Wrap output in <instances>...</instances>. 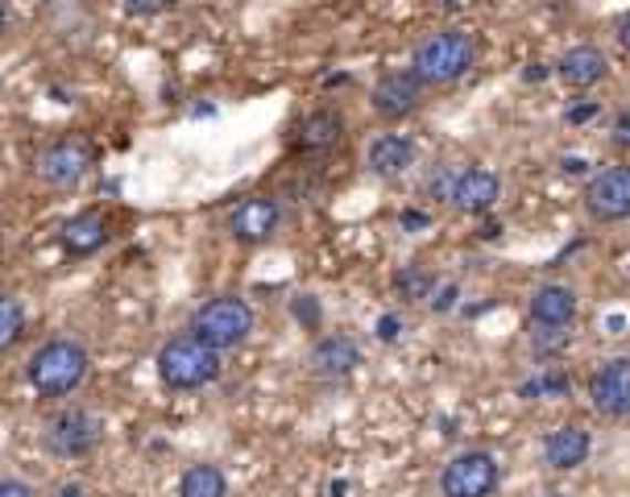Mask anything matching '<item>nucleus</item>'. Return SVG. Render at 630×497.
<instances>
[{"mask_svg":"<svg viewBox=\"0 0 630 497\" xmlns=\"http://www.w3.org/2000/svg\"><path fill=\"white\" fill-rule=\"evenodd\" d=\"M473 66H477V42L473 33L456 30V25L431 30L411 50V71L423 80V87H448V83L464 80Z\"/></svg>","mask_w":630,"mask_h":497,"instance_id":"nucleus-1","label":"nucleus"},{"mask_svg":"<svg viewBox=\"0 0 630 497\" xmlns=\"http://www.w3.org/2000/svg\"><path fill=\"white\" fill-rule=\"evenodd\" d=\"M158 378H162L166 390H179V394L203 390L220 378V352L208 340H199L196 331L170 336L158 348Z\"/></svg>","mask_w":630,"mask_h":497,"instance_id":"nucleus-2","label":"nucleus"},{"mask_svg":"<svg viewBox=\"0 0 630 497\" xmlns=\"http://www.w3.org/2000/svg\"><path fill=\"white\" fill-rule=\"evenodd\" d=\"M87 369H92L87 348L80 340L59 336V340H46V345L33 352L30 364H25V378H30V385L42 398H66L71 390L83 385Z\"/></svg>","mask_w":630,"mask_h":497,"instance_id":"nucleus-3","label":"nucleus"},{"mask_svg":"<svg viewBox=\"0 0 630 497\" xmlns=\"http://www.w3.org/2000/svg\"><path fill=\"white\" fill-rule=\"evenodd\" d=\"M191 331L199 340H208L216 352L241 348L249 340V331H253V307L237 295H216L191 315Z\"/></svg>","mask_w":630,"mask_h":497,"instance_id":"nucleus-4","label":"nucleus"},{"mask_svg":"<svg viewBox=\"0 0 630 497\" xmlns=\"http://www.w3.org/2000/svg\"><path fill=\"white\" fill-rule=\"evenodd\" d=\"M502 485V464L485 447H469L440 468V497H494Z\"/></svg>","mask_w":630,"mask_h":497,"instance_id":"nucleus-5","label":"nucleus"},{"mask_svg":"<svg viewBox=\"0 0 630 497\" xmlns=\"http://www.w3.org/2000/svg\"><path fill=\"white\" fill-rule=\"evenodd\" d=\"M580 208L597 224H622L630 220V166H606L585 182Z\"/></svg>","mask_w":630,"mask_h":497,"instance_id":"nucleus-6","label":"nucleus"},{"mask_svg":"<svg viewBox=\"0 0 630 497\" xmlns=\"http://www.w3.org/2000/svg\"><path fill=\"white\" fill-rule=\"evenodd\" d=\"M46 447L54 456H63V461H80V456H92L104 440V423H99L96 414L80 411V406H71V411H59L54 419L46 423Z\"/></svg>","mask_w":630,"mask_h":497,"instance_id":"nucleus-7","label":"nucleus"},{"mask_svg":"<svg viewBox=\"0 0 630 497\" xmlns=\"http://www.w3.org/2000/svg\"><path fill=\"white\" fill-rule=\"evenodd\" d=\"M423 92H428V87H423V80H419L414 71H386V75L369 87V108H374V116H381L386 125H398V120L419 113Z\"/></svg>","mask_w":630,"mask_h":497,"instance_id":"nucleus-8","label":"nucleus"},{"mask_svg":"<svg viewBox=\"0 0 630 497\" xmlns=\"http://www.w3.org/2000/svg\"><path fill=\"white\" fill-rule=\"evenodd\" d=\"M589 402L601 419H627L630 414V357H606L589 378Z\"/></svg>","mask_w":630,"mask_h":497,"instance_id":"nucleus-9","label":"nucleus"},{"mask_svg":"<svg viewBox=\"0 0 630 497\" xmlns=\"http://www.w3.org/2000/svg\"><path fill=\"white\" fill-rule=\"evenodd\" d=\"M502 199V179L485 166H456V182H452V199L448 208L456 215H485L494 212Z\"/></svg>","mask_w":630,"mask_h":497,"instance_id":"nucleus-10","label":"nucleus"},{"mask_svg":"<svg viewBox=\"0 0 630 497\" xmlns=\"http://www.w3.org/2000/svg\"><path fill=\"white\" fill-rule=\"evenodd\" d=\"M33 170H38V179L46 182V187H59V191L80 187L83 175L92 170V149L83 146V141H54V146H46L38 154Z\"/></svg>","mask_w":630,"mask_h":497,"instance_id":"nucleus-11","label":"nucleus"},{"mask_svg":"<svg viewBox=\"0 0 630 497\" xmlns=\"http://www.w3.org/2000/svg\"><path fill=\"white\" fill-rule=\"evenodd\" d=\"M307 369H312L319 381L353 378V373L361 369V345H357L353 336H340V331L319 336L312 345V352H307Z\"/></svg>","mask_w":630,"mask_h":497,"instance_id":"nucleus-12","label":"nucleus"},{"mask_svg":"<svg viewBox=\"0 0 630 497\" xmlns=\"http://www.w3.org/2000/svg\"><path fill=\"white\" fill-rule=\"evenodd\" d=\"M279 224H282V208L270 195L241 199L229 215L232 241H241V245H265V241L279 232Z\"/></svg>","mask_w":630,"mask_h":497,"instance_id":"nucleus-13","label":"nucleus"},{"mask_svg":"<svg viewBox=\"0 0 630 497\" xmlns=\"http://www.w3.org/2000/svg\"><path fill=\"white\" fill-rule=\"evenodd\" d=\"M580 311V298L568 282H544L531 290L527 315L535 328H568Z\"/></svg>","mask_w":630,"mask_h":497,"instance_id":"nucleus-14","label":"nucleus"},{"mask_svg":"<svg viewBox=\"0 0 630 497\" xmlns=\"http://www.w3.org/2000/svg\"><path fill=\"white\" fill-rule=\"evenodd\" d=\"M556 75H560L564 87H573V92H589L597 83L610 75V54L594 42H577V46H568L560 54V63H556Z\"/></svg>","mask_w":630,"mask_h":497,"instance_id":"nucleus-15","label":"nucleus"},{"mask_svg":"<svg viewBox=\"0 0 630 497\" xmlns=\"http://www.w3.org/2000/svg\"><path fill=\"white\" fill-rule=\"evenodd\" d=\"M340 137H345V116L336 113V108H315L298 120L295 129V149L298 154H307V158H324L332 149L340 146Z\"/></svg>","mask_w":630,"mask_h":497,"instance_id":"nucleus-16","label":"nucleus"},{"mask_svg":"<svg viewBox=\"0 0 630 497\" xmlns=\"http://www.w3.org/2000/svg\"><path fill=\"white\" fill-rule=\"evenodd\" d=\"M594 452V435L580 427V423H564V427L547 431L544 440V464L556 468V473H573L580 464L589 461Z\"/></svg>","mask_w":630,"mask_h":497,"instance_id":"nucleus-17","label":"nucleus"},{"mask_svg":"<svg viewBox=\"0 0 630 497\" xmlns=\"http://www.w3.org/2000/svg\"><path fill=\"white\" fill-rule=\"evenodd\" d=\"M414 141L407 133H378L369 149H365V166L378 175V179H398L414 166Z\"/></svg>","mask_w":630,"mask_h":497,"instance_id":"nucleus-18","label":"nucleus"},{"mask_svg":"<svg viewBox=\"0 0 630 497\" xmlns=\"http://www.w3.org/2000/svg\"><path fill=\"white\" fill-rule=\"evenodd\" d=\"M108 245V220L99 212H80L63 224V248L71 257H92Z\"/></svg>","mask_w":630,"mask_h":497,"instance_id":"nucleus-19","label":"nucleus"},{"mask_svg":"<svg viewBox=\"0 0 630 497\" xmlns=\"http://www.w3.org/2000/svg\"><path fill=\"white\" fill-rule=\"evenodd\" d=\"M179 497H229V477L216 464H191L179 477Z\"/></svg>","mask_w":630,"mask_h":497,"instance_id":"nucleus-20","label":"nucleus"},{"mask_svg":"<svg viewBox=\"0 0 630 497\" xmlns=\"http://www.w3.org/2000/svg\"><path fill=\"white\" fill-rule=\"evenodd\" d=\"M395 290H398V298H407V303L431 298V290H435V274H431L428 265H398Z\"/></svg>","mask_w":630,"mask_h":497,"instance_id":"nucleus-21","label":"nucleus"},{"mask_svg":"<svg viewBox=\"0 0 630 497\" xmlns=\"http://www.w3.org/2000/svg\"><path fill=\"white\" fill-rule=\"evenodd\" d=\"M564 394H568L564 369H539L535 378L518 385V398H527V402H544V398H564Z\"/></svg>","mask_w":630,"mask_h":497,"instance_id":"nucleus-22","label":"nucleus"},{"mask_svg":"<svg viewBox=\"0 0 630 497\" xmlns=\"http://www.w3.org/2000/svg\"><path fill=\"white\" fill-rule=\"evenodd\" d=\"M21 331H25V307L13 295H0V352H9L21 340Z\"/></svg>","mask_w":630,"mask_h":497,"instance_id":"nucleus-23","label":"nucleus"},{"mask_svg":"<svg viewBox=\"0 0 630 497\" xmlns=\"http://www.w3.org/2000/svg\"><path fill=\"white\" fill-rule=\"evenodd\" d=\"M610 141H613V149H627V154H630V108H622V113L613 116Z\"/></svg>","mask_w":630,"mask_h":497,"instance_id":"nucleus-24","label":"nucleus"},{"mask_svg":"<svg viewBox=\"0 0 630 497\" xmlns=\"http://www.w3.org/2000/svg\"><path fill=\"white\" fill-rule=\"evenodd\" d=\"M120 4H125V13L133 17H154V13H162L170 0H120Z\"/></svg>","mask_w":630,"mask_h":497,"instance_id":"nucleus-25","label":"nucleus"},{"mask_svg":"<svg viewBox=\"0 0 630 497\" xmlns=\"http://www.w3.org/2000/svg\"><path fill=\"white\" fill-rule=\"evenodd\" d=\"M0 497H38L30 480L21 477H0Z\"/></svg>","mask_w":630,"mask_h":497,"instance_id":"nucleus-26","label":"nucleus"},{"mask_svg":"<svg viewBox=\"0 0 630 497\" xmlns=\"http://www.w3.org/2000/svg\"><path fill=\"white\" fill-rule=\"evenodd\" d=\"M295 315L307 324V328H319V307L312 303V295H303V298H295Z\"/></svg>","mask_w":630,"mask_h":497,"instance_id":"nucleus-27","label":"nucleus"},{"mask_svg":"<svg viewBox=\"0 0 630 497\" xmlns=\"http://www.w3.org/2000/svg\"><path fill=\"white\" fill-rule=\"evenodd\" d=\"M398 328H402V324H398V315H381V319H378V340L395 345V340H398Z\"/></svg>","mask_w":630,"mask_h":497,"instance_id":"nucleus-28","label":"nucleus"},{"mask_svg":"<svg viewBox=\"0 0 630 497\" xmlns=\"http://www.w3.org/2000/svg\"><path fill=\"white\" fill-rule=\"evenodd\" d=\"M594 116H597V104L589 99V104H577V108L568 113V120H594Z\"/></svg>","mask_w":630,"mask_h":497,"instance_id":"nucleus-29","label":"nucleus"},{"mask_svg":"<svg viewBox=\"0 0 630 497\" xmlns=\"http://www.w3.org/2000/svg\"><path fill=\"white\" fill-rule=\"evenodd\" d=\"M618 46H622V50L630 54V13L622 17V21H618Z\"/></svg>","mask_w":630,"mask_h":497,"instance_id":"nucleus-30","label":"nucleus"},{"mask_svg":"<svg viewBox=\"0 0 630 497\" xmlns=\"http://www.w3.org/2000/svg\"><path fill=\"white\" fill-rule=\"evenodd\" d=\"M428 224V212H407L402 215V229H423Z\"/></svg>","mask_w":630,"mask_h":497,"instance_id":"nucleus-31","label":"nucleus"},{"mask_svg":"<svg viewBox=\"0 0 630 497\" xmlns=\"http://www.w3.org/2000/svg\"><path fill=\"white\" fill-rule=\"evenodd\" d=\"M448 303H456V286H444L440 298H435V311H448Z\"/></svg>","mask_w":630,"mask_h":497,"instance_id":"nucleus-32","label":"nucleus"},{"mask_svg":"<svg viewBox=\"0 0 630 497\" xmlns=\"http://www.w3.org/2000/svg\"><path fill=\"white\" fill-rule=\"evenodd\" d=\"M59 497H83V489H80V485H63V494H59Z\"/></svg>","mask_w":630,"mask_h":497,"instance_id":"nucleus-33","label":"nucleus"},{"mask_svg":"<svg viewBox=\"0 0 630 497\" xmlns=\"http://www.w3.org/2000/svg\"><path fill=\"white\" fill-rule=\"evenodd\" d=\"M539 497H573V494H556V489H552V494H539Z\"/></svg>","mask_w":630,"mask_h":497,"instance_id":"nucleus-34","label":"nucleus"},{"mask_svg":"<svg viewBox=\"0 0 630 497\" xmlns=\"http://www.w3.org/2000/svg\"><path fill=\"white\" fill-rule=\"evenodd\" d=\"M0 30H4V4H0Z\"/></svg>","mask_w":630,"mask_h":497,"instance_id":"nucleus-35","label":"nucleus"}]
</instances>
